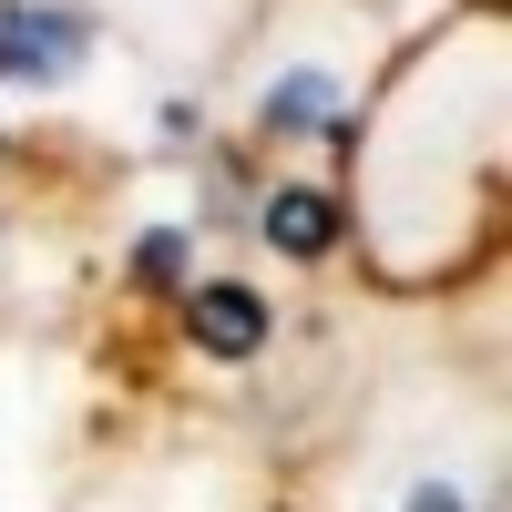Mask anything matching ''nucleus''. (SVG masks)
I'll return each instance as SVG.
<instances>
[{
	"label": "nucleus",
	"mask_w": 512,
	"mask_h": 512,
	"mask_svg": "<svg viewBox=\"0 0 512 512\" xmlns=\"http://www.w3.org/2000/svg\"><path fill=\"white\" fill-rule=\"evenodd\" d=\"M0 62L11 72H72L82 62V21H62V11H21V0H0Z\"/></svg>",
	"instance_id": "nucleus-3"
},
{
	"label": "nucleus",
	"mask_w": 512,
	"mask_h": 512,
	"mask_svg": "<svg viewBox=\"0 0 512 512\" xmlns=\"http://www.w3.org/2000/svg\"><path fill=\"white\" fill-rule=\"evenodd\" d=\"M410 512H472V502H461V482H420V492H410Z\"/></svg>",
	"instance_id": "nucleus-6"
},
{
	"label": "nucleus",
	"mask_w": 512,
	"mask_h": 512,
	"mask_svg": "<svg viewBox=\"0 0 512 512\" xmlns=\"http://www.w3.org/2000/svg\"><path fill=\"white\" fill-rule=\"evenodd\" d=\"M502 11L482 0L472 21L379 72L349 144V216L369 236V267L390 287H451L472 277L502 236Z\"/></svg>",
	"instance_id": "nucleus-1"
},
{
	"label": "nucleus",
	"mask_w": 512,
	"mask_h": 512,
	"mask_svg": "<svg viewBox=\"0 0 512 512\" xmlns=\"http://www.w3.org/2000/svg\"><path fill=\"white\" fill-rule=\"evenodd\" d=\"M338 226H349V216H338L328 185H277L267 195V246H287V256H328Z\"/></svg>",
	"instance_id": "nucleus-4"
},
{
	"label": "nucleus",
	"mask_w": 512,
	"mask_h": 512,
	"mask_svg": "<svg viewBox=\"0 0 512 512\" xmlns=\"http://www.w3.org/2000/svg\"><path fill=\"white\" fill-rule=\"evenodd\" d=\"M185 328H195L205 359H256V349H267V297L236 287V277H205L185 297Z\"/></svg>",
	"instance_id": "nucleus-2"
},
{
	"label": "nucleus",
	"mask_w": 512,
	"mask_h": 512,
	"mask_svg": "<svg viewBox=\"0 0 512 512\" xmlns=\"http://www.w3.org/2000/svg\"><path fill=\"white\" fill-rule=\"evenodd\" d=\"M134 267H144V277L164 287V277H175V267H185V246H175V236H144V256H134Z\"/></svg>",
	"instance_id": "nucleus-5"
}]
</instances>
